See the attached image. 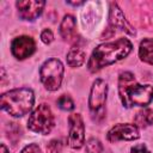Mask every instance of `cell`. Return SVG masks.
<instances>
[{"mask_svg":"<svg viewBox=\"0 0 153 153\" xmlns=\"http://www.w3.org/2000/svg\"><path fill=\"white\" fill-rule=\"evenodd\" d=\"M0 153H10V151L7 149V147L4 143H1V146H0Z\"/></svg>","mask_w":153,"mask_h":153,"instance_id":"23","label":"cell"},{"mask_svg":"<svg viewBox=\"0 0 153 153\" xmlns=\"http://www.w3.org/2000/svg\"><path fill=\"white\" fill-rule=\"evenodd\" d=\"M65 67L62 62L57 59H49L47 60L39 69V78L48 91H57L61 86L63 79Z\"/></svg>","mask_w":153,"mask_h":153,"instance_id":"5","label":"cell"},{"mask_svg":"<svg viewBox=\"0 0 153 153\" xmlns=\"http://www.w3.org/2000/svg\"><path fill=\"white\" fill-rule=\"evenodd\" d=\"M85 143V124L80 114H72L68 117V145L79 149Z\"/></svg>","mask_w":153,"mask_h":153,"instance_id":"6","label":"cell"},{"mask_svg":"<svg viewBox=\"0 0 153 153\" xmlns=\"http://www.w3.org/2000/svg\"><path fill=\"white\" fill-rule=\"evenodd\" d=\"M76 22L72 14H66L60 24V35L67 42H75L76 41V31H75Z\"/></svg>","mask_w":153,"mask_h":153,"instance_id":"12","label":"cell"},{"mask_svg":"<svg viewBox=\"0 0 153 153\" xmlns=\"http://www.w3.org/2000/svg\"><path fill=\"white\" fill-rule=\"evenodd\" d=\"M36 51V43L30 36H18L11 43V53L17 60L30 57Z\"/></svg>","mask_w":153,"mask_h":153,"instance_id":"9","label":"cell"},{"mask_svg":"<svg viewBox=\"0 0 153 153\" xmlns=\"http://www.w3.org/2000/svg\"><path fill=\"white\" fill-rule=\"evenodd\" d=\"M56 104H57V106H59L61 110H63V111H72V110L74 109V102H73V99H72L69 96H67V94L60 96V98L57 99Z\"/></svg>","mask_w":153,"mask_h":153,"instance_id":"16","label":"cell"},{"mask_svg":"<svg viewBox=\"0 0 153 153\" xmlns=\"http://www.w3.org/2000/svg\"><path fill=\"white\" fill-rule=\"evenodd\" d=\"M118 94L123 106H146L153 100V86L141 85L130 72H122L118 76Z\"/></svg>","mask_w":153,"mask_h":153,"instance_id":"2","label":"cell"},{"mask_svg":"<svg viewBox=\"0 0 153 153\" xmlns=\"http://www.w3.org/2000/svg\"><path fill=\"white\" fill-rule=\"evenodd\" d=\"M33 103L35 93L27 87L10 90L2 93L0 98L1 109L13 117H22L26 115L32 109Z\"/></svg>","mask_w":153,"mask_h":153,"instance_id":"3","label":"cell"},{"mask_svg":"<svg viewBox=\"0 0 153 153\" xmlns=\"http://www.w3.org/2000/svg\"><path fill=\"white\" fill-rule=\"evenodd\" d=\"M20 153H42L41 151V147L36 143H30L27 146H25Z\"/></svg>","mask_w":153,"mask_h":153,"instance_id":"20","label":"cell"},{"mask_svg":"<svg viewBox=\"0 0 153 153\" xmlns=\"http://www.w3.org/2000/svg\"><path fill=\"white\" fill-rule=\"evenodd\" d=\"M41 39L43 43L45 44H50L53 41H54V33L50 29H44L42 32H41Z\"/></svg>","mask_w":153,"mask_h":153,"instance_id":"19","label":"cell"},{"mask_svg":"<svg viewBox=\"0 0 153 153\" xmlns=\"http://www.w3.org/2000/svg\"><path fill=\"white\" fill-rule=\"evenodd\" d=\"M108 84L103 79H97L93 81L90 96H88V109L92 115H98L103 111L104 104L106 102Z\"/></svg>","mask_w":153,"mask_h":153,"instance_id":"7","label":"cell"},{"mask_svg":"<svg viewBox=\"0 0 153 153\" xmlns=\"http://www.w3.org/2000/svg\"><path fill=\"white\" fill-rule=\"evenodd\" d=\"M86 152L87 153H103V145L98 139L91 137L86 142Z\"/></svg>","mask_w":153,"mask_h":153,"instance_id":"17","label":"cell"},{"mask_svg":"<svg viewBox=\"0 0 153 153\" xmlns=\"http://www.w3.org/2000/svg\"><path fill=\"white\" fill-rule=\"evenodd\" d=\"M139 137V128L131 123H118L114 126L106 134V140L112 143L117 141H134Z\"/></svg>","mask_w":153,"mask_h":153,"instance_id":"8","label":"cell"},{"mask_svg":"<svg viewBox=\"0 0 153 153\" xmlns=\"http://www.w3.org/2000/svg\"><path fill=\"white\" fill-rule=\"evenodd\" d=\"M16 6L18 8V14L24 20H35L37 17L41 16L45 1L42 0H23L17 1Z\"/></svg>","mask_w":153,"mask_h":153,"instance_id":"10","label":"cell"},{"mask_svg":"<svg viewBox=\"0 0 153 153\" xmlns=\"http://www.w3.org/2000/svg\"><path fill=\"white\" fill-rule=\"evenodd\" d=\"M134 124L137 128H147L153 124V110L142 109L134 116Z\"/></svg>","mask_w":153,"mask_h":153,"instance_id":"15","label":"cell"},{"mask_svg":"<svg viewBox=\"0 0 153 153\" xmlns=\"http://www.w3.org/2000/svg\"><path fill=\"white\" fill-rule=\"evenodd\" d=\"M109 22H110L111 26L120 29V30H122L129 35H135V29H133V26L128 23L122 10L118 7V5L116 2H111V5H110Z\"/></svg>","mask_w":153,"mask_h":153,"instance_id":"11","label":"cell"},{"mask_svg":"<svg viewBox=\"0 0 153 153\" xmlns=\"http://www.w3.org/2000/svg\"><path fill=\"white\" fill-rule=\"evenodd\" d=\"M68 5H72V6H80L84 4V1H67Z\"/></svg>","mask_w":153,"mask_h":153,"instance_id":"22","label":"cell"},{"mask_svg":"<svg viewBox=\"0 0 153 153\" xmlns=\"http://www.w3.org/2000/svg\"><path fill=\"white\" fill-rule=\"evenodd\" d=\"M85 60H86V54L78 45L72 47L71 50L67 54V63H68L69 67H73V68L80 67V66H82Z\"/></svg>","mask_w":153,"mask_h":153,"instance_id":"13","label":"cell"},{"mask_svg":"<svg viewBox=\"0 0 153 153\" xmlns=\"http://www.w3.org/2000/svg\"><path fill=\"white\" fill-rule=\"evenodd\" d=\"M55 126V118L50 106L45 103L39 104L35 108V110L30 114L27 120V128L29 130L47 135L49 134Z\"/></svg>","mask_w":153,"mask_h":153,"instance_id":"4","label":"cell"},{"mask_svg":"<svg viewBox=\"0 0 153 153\" xmlns=\"http://www.w3.org/2000/svg\"><path fill=\"white\" fill-rule=\"evenodd\" d=\"M62 148L61 141L59 140H51L47 146V153H60Z\"/></svg>","mask_w":153,"mask_h":153,"instance_id":"18","label":"cell"},{"mask_svg":"<svg viewBox=\"0 0 153 153\" xmlns=\"http://www.w3.org/2000/svg\"><path fill=\"white\" fill-rule=\"evenodd\" d=\"M130 153H149V151L143 143H140V145H135L134 147H131Z\"/></svg>","mask_w":153,"mask_h":153,"instance_id":"21","label":"cell"},{"mask_svg":"<svg viewBox=\"0 0 153 153\" xmlns=\"http://www.w3.org/2000/svg\"><path fill=\"white\" fill-rule=\"evenodd\" d=\"M131 49L133 44L128 38H118L112 42L102 43L93 49L87 62V68L90 72L96 73L102 68L127 57Z\"/></svg>","mask_w":153,"mask_h":153,"instance_id":"1","label":"cell"},{"mask_svg":"<svg viewBox=\"0 0 153 153\" xmlns=\"http://www.w3.org/2000/svg\"><path fill=\"white\" fill-rule=\"evenodd\" d=\"M139 57L141 61L153 66V38H145L139 45Z\"/></svg>","mask_w":153,"mask_h":153,"instance_id":"14","label":"cell"}]
</instances>
